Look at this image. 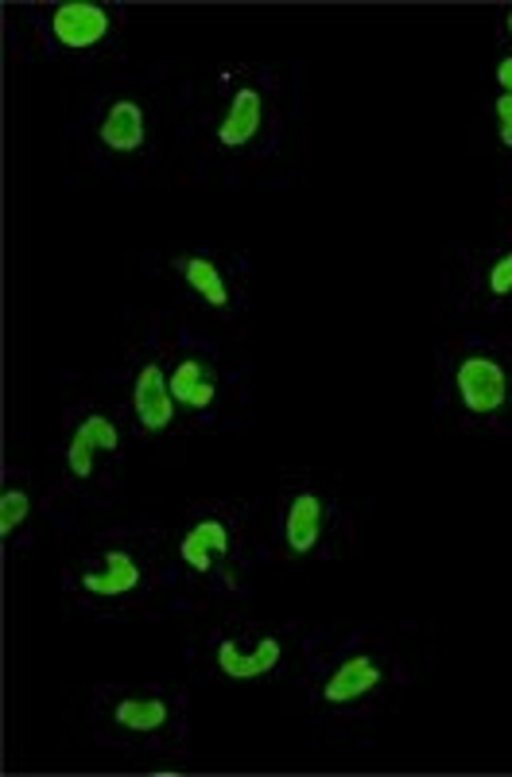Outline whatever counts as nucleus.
Returning a JSON list of instances; mask_svg holds the SVG:
<instances>
[{
  "instance_id": "1",
  "label": "nucleus",
  "mask_w": 512,
  "mask_h": 777,
  "mask_svg": "<svg viewBox=\"0 0 512 777\" xmlns=\"http://www.w3.org/2000/svg\"><path fill=\"white\" fill-rule=\"evenodd\" d=\"M458 393H462L470 413H497L504 405V393H509V377L493 358H466L458 365Z\"/></svg>"
},
{
  "instance_id": "2",
  "label": "nucleus",
  "mask_w": 512,
  "mask_h": 777,
  "mask_svg": "<svg viewBox=\"0 0 512 777\" xmlns=\"http://www.w3.org/2000/svg\"><path fill=\"white\" fill-rule=\"evenodd\" d=\"M51 32H55V40L63 48H94L109 32V12L102 4H82V0L59 4L51 12Z\"/></svg>"
},
{
  "instance_id": "3",
  "label": "nucleus",
  "mask_w": 512,
  "mask_h": 777,
  "mask_svg": "<svg viewBox=\"0 0 512 777\" xmlns=\"http://www.w3.org/2000/svg\"><path fill=\"white\" fill-rule=\"evenodd\" d=\"M133 408L140 416V424L148 432H159L171 424V413H175V397H171V381L164 377L156 362L144 365L136 373V388H133Z\"/></svg>"
},
{
  "instance_id": "4",
  "label": "nucleus",
  "mask_w": 512,
  "mask_h": 777,
  "mask_svg": "<svg viewBox=\"0 0 512 777\" xmlns=\"http://www.w3.org/2000/svg\"><path fill=\"white\" fill-rule=\"evenodd\" d=\"M280 661V642L276 638H261L257 650L241 653L237 642H221L218 645V665L226 676H237V681H249V676H264L269 669H276Z\"/></svg>"
},
{
  "instance_id": "5",
  "label": "nucleus",
  "mask_w": 512,
  "mask_h": 777,
  "mask_svg": "<svg viewBox=\"0 0 512 777\" xmlns=\"http://www.w3.org/2000/svg\"><path fill=\"white\" fill-rule=\"evenodd\" d=\"M380 681V669L373 665L369 657H349L346 665L334 669V676L326 681L323 696L331 700V704H354V700H362L365 692H373Z\"/></svg>"
},
{
  "instance_id": "6",
  "label": "nucleus",
  "mask_w": 512,
  "mask_h": 777,
  "mask_svg": "<svg viewBox=\"0 0 512 777\" xmlns=\"http://www.w3.org/2000/svg\"><path fill=\"white\" fill-rule=\"evenodd\" d=\"M257 128H261V94L257 90H241L233 97V105H229L226 121H221L218 141L226 148H241V144H249L257 136Z\"/></svg>"
},
{
  "instance_id": "7",
  "label": "nucleus",
  "mask_w": 512,
  "mask_h": 777,
  "mask_svg": "<svg viewBox=\"0 0 512 777\" xmlns=\"http://www.w3.org/2000/svg\"><path fill=\"white\" fill-rule=\"evenodd\" d=\"M140 583V568L128 552H109L105 556V571H90L82 576V588L94 595H125Z\"/></svg>"
},
{
  "instance_id": "8",
  "label": "nucleus",
  "mask_w": 512,
  "mask_h": 777,
  "mask_svg": "<svg viewBox=\"0 0 512 777\" xmlns=\"http://www.w3.org/2000/svg\"><path fill=\"white\" fill-rule=\"evenodd\" d=\"M102 141L117 152H133L144 144V110L136 102H117L102 121Z\"/></svg>"
},
{
  "instance_id": "9",
  "label": "nucleus",
  "mask_w": 512,
  "mask_h": 777,
  "mask_svg": "<svg viewBox=\"0 0 512 777\" xmlns=\"http://www.w3.org/2000/svg\"><path fill=\"white\" fill-rule=\"evenodd\" d=\"M323 529V501L315 494H300L288 509V545L292 552H311Z\"/></svg>"
},
{
  "instance_id": "10",
  "label": "nucleus",
  "mask_w": 512,
  "mask_h": 777,
  "mask_svg": "<svg viewBox=\"0 0 512 777\" xmlns=\"http://www.w3.org/2000/svg\"><path fill=\"white\" fill-rule=\"evenodd\" d=\"M179 272L187 277V284L195 288L198 296H206V303H213V308H221V303L229 300L226 280H221L218 265L206 261V257H182V261H179Z\"/></svg>"
},
{
  "instance_id": "11",
  "label": "nucleus",
  "mask_w": 512,
  "mask_h": 777,
  "mask_svg": "<svg viewBox=\"0 0 512 777\" xmlns=\"http://www.w3.org/2000/svg\"><path fill=\"white\" fill-rule=\"evenodd\" d=\"M113 715H117V723L125 731H156L167 723V704H159V700H125Z\"/></svg>"
},
{
  "instance_id": "12",
  "label": "nucleus",
  "mask_w": 512,
  "mask_h": 777,
  "mask_svg": "<svg viewBox=\"0 0 512 777\" xmlns=\"http://www.w3.org/2000/svg\"><path fill=\"white\" fill-rule=\"evenodd\" d=\"M206 381V373H202V365L195 362V358H187L182 365H175V373H171V397L175 401H182L187 405L190 397H195V388Z\"/></svg>"
},
{
  "instance_id": "13",
  "label": "nucleus",
  "mask_w": 512,
  "mask_h": 777,
  "mask_svg": "<svg viewBox=\"0 0 512 777\" xmlns=\"http://www.w3.org/2000/svg\"><path fill=\"white\" fill-rule=\"evenodd\" d=\"M74 436H82V439H90L94 447H102V452H117V444H121V436H117V428H113V421L109 416H90L86 424H82Z\"/></svg>"
},
{
  "instance_id": "14",
  "label": "nucleus",
  "mask_w": 512,
  "mask_h": 777,
  "mask_svg": "<svg viewBox=\"0 0 512 777\" xmlns=\"http://www.w3.org/2000/svg\"><path fill=\"white\" fill-rule=\"evenodd\" d=\"M24 517H28V494L24 490H4V498H0V532L9 537V532L17 529Z\"/></svg>"
},
{
  "instance_id": "15",
  "label": "nucleus",
  "mask_w": 512,
  "mask_h": 777,
  "mask_svg": "<svg viewBox=\"0 0 512 777\" xmlns=\"http://www.w3.org/2000/svg\"><path fill=\"white\" fill-rule=\"evenodd\" d=\"M94 452H97V447L90 444V439L74 436L71 447H66V463H71V475H79V478H90V475H94Z\"/></svg>"
},
{
  "instance_id": "16",
  "label": "nucleus",
  "mask_w": 512,
  "mask_h": 777,
  "mask_svg": "<svg viewBox=\"0 0 512 777\" xmlns=\"http://www.w3.org/2000/svg\"><path fill=\"white\" fill-rule=\"evenodd\" d=\"M179 552H182V560H187V563H190V568H195V571H210V563H213V552H210V548L202 545V540L195 537V532H187V537H182Z\"/></svg>"
},
{
  "instance_id": "17",
  "label": "nucleus",
  "mask_w": 512,
  "mask_h": 777,
  "mask_svg": "<svg viewBox=\"0 0 512 777\" xmlns=\"http://www.w3.org/2000/svg\"><path fill=\"white\" fill-rule=\"evenodd\" d=\"M190 532H195V537L202 540L213 556H221L229 548V532H226V525H221V521H202V525H195Z\"/></svg>"
},
{
  "instance_id": "18",
  "label": "nucleus",
  "mask_w": 512,
  "mask_h": 777,
  "mask_svg": "<svg viewBox=\"0 0 512 777\" xmlns=\"http://www.w3.org/2000/svg\"><path fill=\"white\" fill-rule=\"evenodd\" d=\"M489 288H493L497 296L512 292V253H504L501 261L493 265V272H489Z\"/></svg>"
},
{
  "instance_id": "19",
  "label": "nucleus",
  "mask_w": 512,
  "mask_h": 777,
  "mask_svg": "<svg viewBox=\"0 0 512 777\" xmlns=\"http://www.w3.org/2000/svg\"><path fill=\"white\" fill-rule=\"evenodd\" d=\"M497 128H501V144L512 148V94L497 97Z\"/></svg>"
},
{
  "instance_id": "20",
  "label": "nucleus",
  "mask_w": 512,
  "mask_h": 777,
  "mask_svg": "<svg viewBox=\"0 0 512 777\" xmlns=\"http://www.w3.org/2000/svg\"><path fill=\"white\" fill-rule=\"evenodd\" d=\"M210 401H213V381L206 377L202 385L195 388V397H190L187 405H190V408H206V405H210Z\"/></svg>"
},
{
  "instance_id": "21",
  "label": "nucleus",
  "mask_w": 512,
  "mask_h": 777,
  "mask_svg": "<svg viewBox=\"0 0 512 777\" xmlns=\"http://www.w3.org/2000/svg\"><path fill=\"white\" fill-rule=\"evenodd\" d=\"M497 82H501L504 94H512V55L501 59V66H497Z\"/></svg>"
},
{
  "instance_id": "22",
  "label": "nucleus",
  "mask_w": 512,
  "mask_h": 777,
  "mask_svg": "<svg viewBox=\"0 0 512 777\" xmlns=\"http://www.w3.org/2000/svg\"><path fill=\"white\" fill-rule=\"evenodd\" d=\"M509 32H512V12H509Z\"/></svg>"
}]
</instances>
